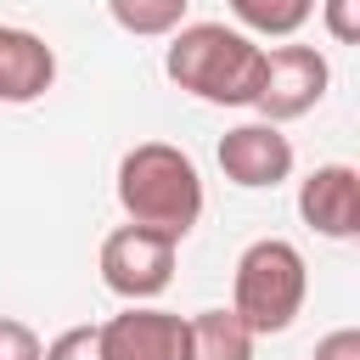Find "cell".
I'll use <instances>...</instances> for the list:
<instances>
[{
	"mask_svg": "<svg viewBox=\"0 0 360 360\" xmlns=\"http://www.w3.org/2000/svg\"><path fill=\"white\" fill-rule=\"evenodd\" d=\"M315 360H360V332L354 326H338L315 343Z\"/></svg>",
	"mask_w": 360,
	"mask_h": 360,
	"instance_id": "cell-16",
	"label": "cell"
},
{
	"mask_svg": "<svg viewBox=\"0 0 360 360\" xmlns=\"http://www.w3.org/2000/svg\"><path fill=\"white\" fill-rule=\"evenodd\" d=\"M321 22L338 45H360V0H321Z\"/></svg>",
	"mask_w": 360,
	"mask_h": 360,
	"instance_id": "cell-15",
	"label": "cell"
},
{
	"mask_svg": "<svg viewBox=\"0 0 360 360\" xmlns=\"http://www.w3.org/2000/svg\"><path fill=\"white\" fill-rule=\"evenodd\" d=\"M292 163H298L292 141L270 118H253V124H236V129L219 135V169L242 191H270V186L292 180Z\"/></svg>",
	"mask_w": 360,
	"mask_h": 360,
	"instance_id": "cell-7",
	"label": "cell"
},
{
	"mask_svg": "<svg viewBox=\"0 0 360 360\" xmlns=\"http://www.w3.org/2000/svg\"><path fill=\"white\" fill-rule=\"evenodd\" d=\"M0 360H45V343L28 321H11L0 315Z\"/></svg>",
	"mask_w": 360,
	"mask_h": 360,
	"instance_id": "cell-14",
	"label": "cell"
},
{
	"mask_svg": "<svg viewBox=\"0 0 360 360\" xmlns=\"http://www.w3.org/2000/svg\"><path fill=\"white\" fill-rule=\"evenodd\" d=\"M298 219L332 242L360 236V174L349 163H321L298 180Z\"/></svg>",
	"mask_w": 360,
	"mask_h": 360,
	"instance_id": "cell-8",
	"label": "cell"
},
{
	"mask_svg": "<svg viewBox=\"0 0 360 360\" xmlns=\"http://www.w3.org/2000/svg\"><path fill=\"white\" fill-rule=\"evenodd\" d=\"M101 354L107 360H191V326L174 309L129 304L101 321Z\"/></svg>",
	"mask_w": 360,
	"mask_h": 360,
	"instance_id": "cell-6",
	"label": "cell"
},
{
	"mask_svg": "<svg viewBox=\"0 0 360 360\" xmlns=\"http://www.w3.org/2000/svg\"><path fill=\"white\" fill-rule=\"evenodd\" d=\"M186 6H191V0H107L112 22H118L124 34H135V39H163V34H174V28L186 22Z\"/></svg>",
	"mask_w": 360,
	"mask_h": 360,
	"instance_id": "cell-11",
	"label": "cell"
},
{
	"mask_svg": "<svg viewBox=\"0 0 360 360\" xmlns=\"http://www.w3.org/2000/svg\"><path fill=\"white\" fill-rule=\"evenodd\" d=\"M174 236L152 231V225H118L101 242V281L107 292H118L124 304H152L169 281H174Z\"/></svg>",
	"mask_w": 360,
	"mask_h": 360,
	"instance_id": "cell-4",
	"label": "cell"
},
{
	"mask_svg": "<svg viewBox=\"0 0 360 360\" xmlns=\"http://www.w3.org/2000/svg\"><path fill=\"white\" fill-rule=\"evenodd\" d=\"M118 208L135 225H152L180 242L202 219V174L180 146L141 141L118 158Z\"/></svg>",
	"mask_w": 360,
	"mask_h": 360,
	"instance_id": "cell-2",
	"label": "cell"
},
{
	"mask_svg": "<svg viewBox=\"0 0 360 360\" xmlns=\"http://www.w3.org/2000/svg\"><path fill=\"white\" fill-rule=\"evenodd\" d=\"M163 73H169L180 90H191L197 101L253 107L259 73H264V45H253V34L225 28V22H180V28L169 34Z\"/></svg>",
	"mask_w": 360,
	"mask_h": 360,
	"instance_id": "cell-1",
	"label": "cell"
},
{
	"mask_svg": "<svg viewBox=\"0 0 360 360\" xmlns=\"http://www.w3.org/2000/svg\"><path fill=\"white\" fill-rule=\"evenodd\" d=\"M304 298H309V264L287 236H259L253 248H242L236 276H231V309L248 321L253 338L287 332Z\"/></svg>",
	"mask_w": 360,
	"mask_h": 360,
	"instance_id": "cell-3",
	"label": "cell"
},
{
	"mask_svg": "<svg viewBox=\"0 0 360 360\" xmlns=\"http://www.w3.org/2000/svg\"><path fill=\"white\" fill-rule=\"evenodd\" d=\"M191 326V360H253V332L236 309H197Z\"/></svg>",
	"mask_w": 360,
	"mask_h": 360,
	"instance_id": "cell-10",
	"label": "cell"
},
{
	"mask_svg": "<svg viewBox=\"0 0 360 360\" xmlns=\"http://www.w3.org/2000/svg\"><path fill=\"white\" fill-rule=\"evenodd\" d=\"M45 360H107L101 354V326H68L45 343Z\"/></svg>",
	"mask_w": 360,
	"mask_h": 360,
	"instance_id": "cell-13",
	"label": "cell"
},
{
	"mask_svg": "<svg viewBox=\"0 0 360 360\" xmlns=\"http://www.w3.org/2000/svg\"><path fill=\"white\" fill-rule=\"evenodd\" d=\"M51 84H56V51L34 28L0 22V101L22 107V101H39Z\"/></svg>",
	"mask_w": 360,
	"mask_h": 360,
	"instance_id": "cell-9",
	"label": "cell"
},
{
	"mask_svg": "<svg viewBox=\"0 0 360 360\" xmlns=\"http://www.w3.org/2000/svg\"><path fill=\"white\" fill-rule=\"evenodd\" d=\"M236 22L248 34H270V39H287L298 34L309 17H315V0H231Z\"/></svg>",
	"mask_w": 360,
	"mask_h": 360,
	"instance_id": "cell-12",
	"label": "cell"
},
{
	"mask_svg": "<svg viewBox=\"0 0 360 360\" xmlns=\"http://www.w3.org/2000/svg\"><path fill=\"white\" fill-rule=\"evenodd\" d=\"M326 84H332V62L315 45H276V51H264L253 107H259V118L287 124V118H304L309 107H321Z\"/></svg>",
	"mask_w": 360,
	"mask_h": 360,
	"instance_id": "cell-5",
	"label": "cell"
}]
</instances>
